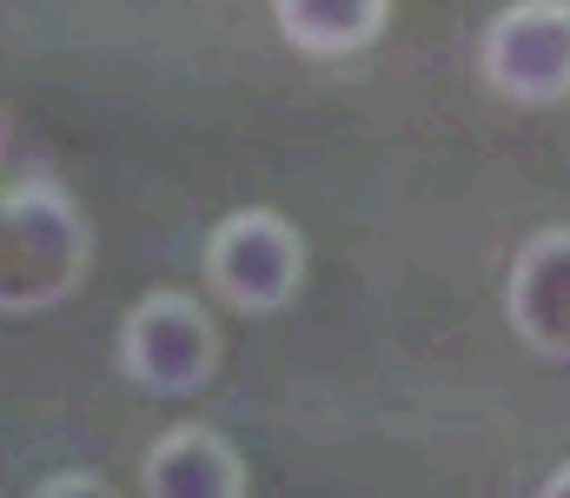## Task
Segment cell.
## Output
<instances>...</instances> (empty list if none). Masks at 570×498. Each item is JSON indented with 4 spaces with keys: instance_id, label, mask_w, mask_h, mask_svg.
Segmentation results:
<instances>
[{
    "instance_id": "1",
    "label": "cell",
    "mask_w": 570,
    "mask_h": 498,
    "mask_svg": "<svg viewBox=\"0 0 570 498\" xmlns=\"http://www.w3.org/2000/svg\"><path fill=\"white\" fill-rule=\"evenodd\" d=\"M94 266V226L60 179L0 186V313H53Z\"/></svg>"
},
{
    "instance_id": "2",
    "label": "cell",
    "mask_w": 570,
    "mask_h": 498,
    "mask_svg": "<svg viewBox=\"0 0 570 498\" xmlns=\"http://www.w3.org/2000/svg\"><path fill=\"white\" fill-rule=\"evenodd\" d=\"M199 266H206V286L233 313L266 320V313L292 306L298 280H305V233L273 206H239L206 233Z\"/></svg>"
},
{
    "instance_id": "3",
    "label": "cell",
    "mask_w": 570,
    "mask_h": 498,
    "mask_svg": "<svg viewBox=\"0 0 570 498\" xmlns=\"http://www.w3.org/2000/svg\"><path fill=\"white\" fill-rule=\"evenodd\" d=\"M120 379L153 399H186L219 372V326L193 293H146L120 320Z\"/></svg>"
},
{
    "instance_id": "4",
    "label": "cell",
    "mask_w": 570,
    "mask_h": 498,
    "mask_svg": "<svg viewBox=\"0 0 570 498\" xmlns=\"http://www.w3.org/2000/svg\"><path fill=\"white\" fill-rule=\"evenodd\" d=\"M478 74L511 107L570 100V0H511L478 40Z\"/></svg>"
},
{
    "instance_id": "5",
    "label": "cell",
    "mask_w": 570,
    "mask_h": 498,
    "mask_svg": "<svg viewBox=\"0 0 570 498\" xmlns=\"http://www.w3.org/2000/svg\"><path fill=\"white\" fill-rule=\"evenodd\" d=\"M504 320L538 359H570V226H544L504 273Z\"/></svg>"
},
{
    "instance_id": "6",
    "label": "cell",
    "mask_w": 570,
    "mask_h": 498,
    "mask_svg": "<svg viewBox=\"0 0 570 498\" xmlns=\"http://www.w3.org/2000/svg\"><path fill=\"white\" fill-rule=\"evenodd\" d=\"M140 498H246V459L213 426H166L140 459Z\"/></svg>"
},
{
    "instance_id": "7",
    "label": "cell",
    "mask_w": 570,
    "mask_h": 498,
    "mask_svg": "<svg viewBox=\"0 0 570 498\" xmlns=\"http://www.w3.org/2000/svg\"><path fill=\"white\" fill-rule=\"evenodd\" d=\"M273 20H279V40L292 53L352 60L385 33L392 0H273Z\"/></svg>"
},
{
    "instance_id": "8",
    "label": "cell",
    "mask_w": 570,
    "mask_h": 498,
    "mask_svg": "<svg viewBox=\"0 0 570 498\" xmlns=\"http://www.w3.org/2000/svg\"><path fill=\"white\" fill-rule=\"evenodd\" d=\"M33 498H120L100 472H53V479H40Z\"/></svg>"
},
{
    "instance_id": "9",
    "label": "cell",
    "mask_w": 570,
    "mask_h": 498,
    "mask_svg": "<svg viewBox=\"0 0 570 498\" xmlns=\"http://www.w3.org/2000/svg\"><path fill=\"white\" fill-rule=\"evenodd\" d=\"M538 498H570V459L551 472V479H544V486H538Z\"/></svg>"
}]
</instances>
